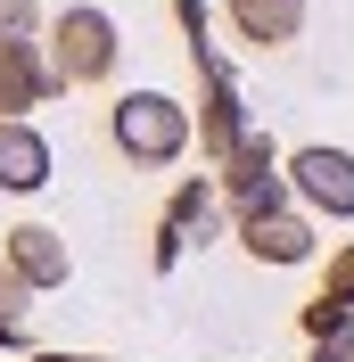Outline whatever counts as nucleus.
<instances>
[{
	"label": "nucleus",
	"mask_w": 354,
	"mask_h": 362,
	"mask_svg": "<svg viewBox=\"0 0 354 362\" xmlns=\"http://www.w3.org/2000/svg\"><path fill=\"white\" fill-rule=\"evenodd\" d=\"M190 66H198V83H206L198 148H206L215 165H231V157H239V140H247V124H239V90H231V66L215 58V42H190Z\"/></svg>",
	"instance_id": "nucleus-3"
},
{
	"label": "nucleus",
	"mask_w": 354,
	"mask_h": 362,
	"mask_svg": "<svg viewBox=\"0 0 354 362\" xmlns=\"http://www.w3.org/2000/svg\"><path fill=\"white\" fill-rule=\"evenodd\" d=\"M173 17H181V33H190V42H206V0H173Z\"/></svg>",
	"instance_id": "nucleus-15"
},
{
	"label": "nucleus",
	"mask_w": 354,
	"mask_h": 362,
	"mask_svg": "<svg viewBox=\"0 0 354 362\" xmlns=\"http://www.w3.org/2000/svg\"><path fill=\"white\" fill-rule=\"evenodd\" d=\"M25 296H33V288H25V272L0 255V321H25Z\"/></svg>",
	"instance_id": "nucleus-13"
},
{
	"label": "nucleus",
	"mask_w": 354,
	"mask_h": 362,
	"mask_svg": "<svg viewBox=\"0 0 354 362\" xmlns=\"http://www.w3.org/2000/svg\"><path fill=\"white\" fill-rule=\"evenodd\" d=\"M50 74H58V90H83V83L115 74V17L108 8H67L50 25Z\"/></svg>",
	"instance_id": "nucleus-2"
},
{
	"label": "nucleus",
	"mask_w": 354,
	"mask_h": 362,
	"mask_svg": "<svg viewBox=\"0 0 354 362\" xmlns=\"http://www.w3.org/2000/svg\"><path fill=\"white\" fill-rule=\"evenodd\" d=\"M50 90H58V74H50V58L33 42H0V124H25V107H42Z\"/></svg>",
	"instance_id": "nucleus-5"
},
{
	"label": "nucleus",
	"mask_w": 354,
	"mask_h": 362,
	"mask_svg": "<svg viewBox=\"0 0 354 362\" xmlns=\"http://www.w3.org/2000/svg\"><path fill=\"white\" fill-rule=\"evenodd\" d=\"M288 189L321 214H354V157L346 148H297L288 157Z\"/></svg>",
	"instance_id": "nucleus-4"
},
{
	"label": "nucleus",
	"mask_w": 354,
	"mask_h": 362,
	"mask_svg": "<svg viewBox=\"0 0 354 362\" xmlns=\"http://www.w3.org/2000/svg\"><path fill=\"white\" fill-rule=\"evenodd\" d=\"M50 181V140L33 132V124H0V189H42Z\"/></svg>",
	"instance_id": "nucleus-10"
},
{
	"label": "nucleus",
	"mask_w": 354,
	"mask_h": 362,
	"mask_svg": "<svg viewBox=\"0 0 354 362\" xmlns=\"http://www.w3.org/2000/svg\"><path fill=\"white\" fill-rule=\"evenodd\" d=\"M206 214H215V189H206V181H181L173 206H165V230H173V239H190V230H206Z\"/></svg>",
	"instance_id": "nucleus-11"
},
{
	"label": "nucleus",
	"mask_w": 354,
	"mask_h": 362,
	"mask_svg": "<svg viewBox=\"0 0 354 362\" xmlns=\"http://www.w3.org/2000/svg\"><path fill=\"white\" fill-rule=\"evenodd\" d=\"M239 247L256 255V264H305L313 230H305V214H288V206H256V214H239Z\"/></svg>",
	"instance_id": "nucleus-6"
},
{
	"label": "nucleus",
	"mask_w": 354,
	"mask_h": 362,
	"mask_svg": "<svg viewBox=\"0 0 354 362\" xmlns=\"http://www.w3.org/2000/svg\"><path fill=\"white\" fill-rule=\"evenodd\" d=\"M222 17H231V33L247 49H280V42H297L305 0H222Z\"/></svg>",
	"instance_id": "nucleus-7"
},
{
	"label": "nucleus",
	"mask_w": 354,
	"mask_h": 362,
	"mask_svg": "<svg viewBox=\"0 0 354 362\" xmlns=\"http://www.w3.org/2000/svg\"><path fill=\"white\" fill-rule=\"evenodd\" d=\"M321 296H330V305H346V313H354V239H346V247L330 255V280H321Z\"/></svg>",
	"instance_id": "nucleus-12"
},
{
	"label": "nucleus",
	"mask_w": 354,
	"mask_h": 362,
	"mask_svg": "<svg viewBox=\"0 0 354 362\" xmlns=\"http://www.w3.org/2000/svg\"><path fill=\"white\" fill-rule=\"evenodd\" d=\"M8 264L25 272V288H67V239L50 223H17L8 230Z\"/></svg>",
	"instance_id": "nucleus-9"
},
{
	"label": "nucleus",
	"mask_w": 354,
	"mask_h": 362,
	"mask_svg": "<svg viewBox=\"0 0 354 362\" xmlns=\"http://www.w3.org/2000/svg\"><path fill=\"white\" fill-rule=\"evenodd\" d=\"M222 189L239 198V214L280 206V173H272V140H264V132H247V140H239V157L222 165Z\"/></svg>",
	"instance_id": "nucleus-8"
},
{
	"label": "nucleus",
	"mask_w": 354,
	"mask_h": 362,
	"mask_svg": "<svg viewBox=\"0 0 354 362\" xmlns=\"http://www.w3.org/2000/svg\"><path fill=\"white\" fill-rule=\"evenodd\" d=\"M108 140L132 165H173L181 148H190V107L165 99V90H124L108 107Z\"/></svg>",
	"instance_id": "nucleus-1"
},
{
	"label": "nucleus",
	"mask_w": 354,
	"mask_h": 362,
	"mask_svg": "<svg viewBox=\"0 0 354 362\" xmlns=\"http://www.w3.org/2000/svg\"><path fill=\"white\" fill-rule=\"evenodd\" d=\"M8 338H17V321H0V346H8Z\"/></svg>",
	"instance_id": "nucleus-18"
},
{
	"label": "nucleus",
	"mask_w": 354,
	"mask_h": 362,
	"mask_svg": "<svg viewBox=\"0 0 354 362\" xmlns=\"http://www.w3.org/2000/svg\"><path fill=\"white\" fill-rule=\"evenodd\" d=\"M42 362H99V354H42Z\"/></svg>",
	"instance_id": "nucleus-17"
},
{
	"label": "nucleus",
	"mask_w": 354,
	"mask_h": 362,
	"mask_svg": "<svg viewBox=\"0 0 354 362\" xmlns=\"http://www.w3.org/2000/svg\"><path fill=\"white\" fill-rule=\"evenodd\" d=\"M313 362H354V346L338 338V346H313Z\"/></svg>",
	"instance_id": "nucleus-16"
},
{
	"label": "nucleus",
	"mask_w": 354,
	"mask_h": 362,
	"mask_svg": "<svg viewBox=\"0 0 354 362\" xmlns=\"http://www.w3.org/2000/svg\"><path fill=\"white\" fill-rule=\"evenodd\" d=\"M33 33V0H0V42H25Z\"/></svg>",
	"instance_id": "nucleus-14"
}]
</instances>
